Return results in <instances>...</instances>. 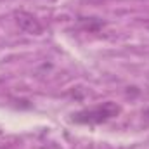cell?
I'll use <instances>...</instances> for the list:
<instances>
[{"instance_id": "6da1fadb", "label": "cell", "mask_w": 149, "mask_h": 149, "mask_svg": "<svg viewBox=\"0 0 149 149\" xmlns=\"http://www.w3.org/2000/svg\"><path fill=\"white\" fill-rule=\"evenodd\" d=\"M120 111H121V108L118 104L108 101V102H104L97 108L78 111L76 114H73V121L81 123V125H99V123H104V121L111 120L114 116H118Z\"/></svg>"}, {"instance_id": "7a4b0ae2", "label": "cell", "mask_w": 149, "mask_h": 149, "mask_svg": "<svg viewBox=\"0 0 149 149\" xmlns=\"http://www.w3.org/2000/svg\"><path fill=\"white\" fill-rule=\"evenodd\" d=\"M16 23H17L19 30H23L24 33H30V35H40L43 31L40 21H38L33 14H30L26 10L16 12Z\"/></svg>"}]
</instances>
